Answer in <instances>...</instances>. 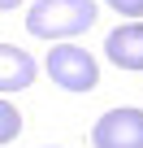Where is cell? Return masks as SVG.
Wrapping results in <instances>:
<instances>
[{"mask_svg": "<svg viewBox=\"0 0 143 148\" xmlns=\"http://www.w3.org/2000/svg\"><path fill=\"white\" fill-rule=\"evenodd\" d=\"M96 22V0H39L26 13V31L39 39H74Z\"/></svg>", "mask_w": 143, "mask_h": 148, "instance_id": "6da1fadb", "label": "cell"}, {"mask_svg": "<svg viewBox=\"0 0 143 148\" xmlns=\"http://www.w3.org/2000/svg\"><path fill=\"white\" fill-rule=\"evenodd\" d=\"M48 74H52V83L56 87H65V92H91L96 83H100V65H96V57L87 52V48H78V44H52V52H48Z\"/></svg>", "mask_w": 143, "mask_h": 148, "instance_id": "7a4b0ae2", "label": "cell"}, {"mask_svg": "<svg viewBox=\"0 0 143 148\" xmlns=\"http://www.w3.org/2000/svg\"><path fill=\"white\" fill-rule=\"evenodd\" d=\"M96 148H143V109H108L91 126Z\"/></svg>", "mask_w": 143, "mask_h": 148, "instance_id": "3957f363", "label": "cell"}, {"mask_svg": "<svg viewBox=\"0 0 143 148\" xmlns=\"http://www.w3.org/2000/svg\"><path fill=\"white\" fill-rule=\"evenodd\" d=\"M104 52H108V61L117 70H143V22H130V26L108 31Z\"/></svg>", "mask_w": 143, "mask_h": 148, "instance_id": "277c9868", "label": "cell"}, {"mask_svg": "<svg viewBox=\"0 0 143 148\" xmlns=\"http://www.w3.org/2000/svg\"><path fill=\"white\" fill-rule=\"evenodd\" d=\"M0 92L5 96H13V92H22V87H30L35 83V61L22 52V48H13V44H5L0 48Z\"/></svg>", "mask_w": 143, "mask_h": 148, "instance_id": "5b68a950", "label": "cell"}, {"mask_svg": "<svg viewBox=\"0 0 143 148\" xmlns=\"http://www.w3.org/2000/svg\"><path fill=\"white\" fill-rule=\"evenodd\" d=\"M18 131H22V118H18L13 100H5V109H0V144H9Z\"/></svg>", "mask_w": 143, "mask_h": 148, "instance_id": "8992f818", "label": "cell"}, {"mask_svg": "<svg viewBox=\"0 0 143 148\" xmlns=\"http://www.w3.org/2000/svg\"><path fill=\"white\" fill-rule=\"evenodd\" d=\"M108 5L117 13H126V18H143V0H108Z\"/></svg>", "mask_w": 143, "mask_h": 148, "instance_id": "52a82bcc", "label": "cell"}, {"mask_svg": "<svg viewBox=\"0 0 143 148\" xmlns=\"http://www.w3.org/2000/svg\"><path fill=\"white\" fill-rule=\"evenodd\" d=\"M22 5V0H0V9H18Z\"/></svg>", "mask_w": 143, "mask_h": 148, "instance_id": "ba28073f", "label": "cell"}]
</instances>
